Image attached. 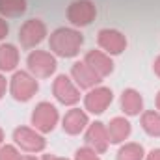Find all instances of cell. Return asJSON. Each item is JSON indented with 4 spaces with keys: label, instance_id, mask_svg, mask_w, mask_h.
Returning a JSON list of instances; mask_svg holds the SVG:
<instances>
[{
    "label": "cell",
    "instance_id": "6da1fadb",
    "mask_svg": "<svg viewBox=\"0 0 160 160\" xmlns=\"http://www.w3.org/2000/svg\"><path fill=\"white\" fill-rule=\"evenodd\" d=\"M84 43V38L75 28H58L50 34L48 47L50 50L60 58H73L80 52V47Z\"/></svg>",
    "mask_w": 160,
    "mask_h": 160
},
{
    "label": "cell",
    "instance_id": "7a4b0ae2",
    "mask_svg": "<svg viewBox=\"0 0 160 160\" xmlns=\"http://www.w3.org/2000/svg\"><path fill=\"white\" fill-rule=\"evenodd\" d=\"M39 89V84L36 77H32L30 73L26 71H17L13 77H11V82H9V91L13 95L15 101L19 102H26L30 101Z\"/></svg>",
    "mask_w": 160,
    "mask_h": 160
},
{
    "label": "cell",
    "instance_id": "3957f363",
    "mask_svg": "<svg viewBox=\"0 0 160 160\" xmlns=\"http://www.w3.org/2000/svg\"><path fill=\"white\" fill-rule=\"evenodd\" d=\"M26 65H28V73L36 78H48L58 67L56 58L45 50H32L26 58Z\"/></svg>",
    "mask_w": 160,
    "mask_h": 160
},
{
    "label": "cell",
    "instance_id": "277c9868",
    "mask_svg": "<svg viewBox=\"0 0 160 160\" xmlns=\"http://www.w3.org/2000/svg\"><path fill=\"white\" fill-rule=\"evenodd\" d=\"M58 119H60V116H58L56 106L50 104V102H47V101L39 102L34 108V112H32V125H34V128L38 132H43V134L52 132L54 127H56V123H58Z\"/></svg>",
    "mask_w": 160,
    "mask_h": 160
},
{
    "label": "cell",
    "instance_id": "5b68a950",
    "mask_svg": "<svg viewBox=\"0 0 160 160\" xmlns=\"http://www.w3.org/2000/svg\"><path fill=\"white\" fill-rule=\"evenodd\" d=\"M13 140L22 151L32 153V155L34 153H41L45 149V145H47L45 138L36 128H30V127H17L13 130Z\"/></svg>",
    "mask_w": 160,
    "mask_h": 160
},
{
    "label": "cell",
    "instance_id": "8992f818",
    "mask_svg": "<svg viewBox=\"0 0 160 160\" xmlns=\"http://www.w3.org/2000/svg\"><path fill=\"white\" fill-rule=\"evenodd\" d=\"M97 17V8L91 0H77L67 8V19L73 26H88Z\"/></svg>",
    "mask_w": 160,
    "mask_h": 160
},
{
    "label": "cell",
    "instance_id": "52a82bcc",
    "mask_svg": "<svg viewBox=\"0 0 160 160\" xmlns=\"http://www.w3.org/2000/svg\"><path fill=\"white\" fill-rule=\"evenodd\" d=\"M52 93L54 97L65 104V106H73L80 101V89L77 84H73V80L67 75H58L54 84H52Z\"/></svg>",
    "mask_w": 160,
    "mask_h": 160
},
{
    "label": "cell",
    "instance_id": "ba28073f",
    "mask_svg": "<svg viewBox=\"0 0 160 160\" xmlns=\"http://www.w3.org/2000/svg\"><path fill=\"white\" fill-rule=\"evenodd\" d=\"M114 101V93L110 88L104 86H95L88 91V95L84 97V106L88 112L91 114H102Z\"/></svg>",
    "mask_w": 160,
    "mask_h": 160
},
{
    "label": "cell",
    "instance_id": "9c48e42d",
    "mask_svg": "<svg viewBox=\"0 0 160 160\" xmlns=\"http://www.w3.org/2000/svg\"><path fill=\"white\" fill-rule=\"evenodd\" d=\"M47 36V26L41 19H30L26 21L21 30H19V41L22 48H34L36 45H39Z\"/></svg>",
    "mask_w": 160,
    "mask_h": 160
},
{
    "label": "cell",
    "instance_id": "30bf717a",
    "mask_svg": "<svg viewBox=\"0 0 160 160\" xmlns=\"http://www.w3.org/2000/svg\"><path fill=\"white\" fill-rule=\"evenodd\" d=\"M97 43L108 56H118L127 48V38L114 28H102L97 36Z\"/></svg>",
    "mask_w": 160,
    "mask_h": 160
},
{
    "label": "cell",
    "instance_id": "8fae6325",
    "mask_svg": "<svg viewBox=\"0 0 160 160\" xmlns=\"http://www.w3.org/2000/svg\"><path fill=\"white\" fill-rule=\"evenodd\" d=\"M86 143H88V147H91V149H93L95 153H99V155L108 149L110 140H108V130H106L104 123L95 121V123L89 125V128H88V132H86Z\"/></svg>",
    "mask_w": 160,
    "mask_h": 160
},
{
    "label": "cell",
    "instance_id": "7c38bea8",
    "mask_svg": "<svg viewBox=\"0 0 160 160\" xmlns=\"http://www.w3.org/2000/svg\"><path fill=\"white\" fill-rule=\"evenodd\" d=\"M71 77L77 82L78 89H91V88L99 86V82L102 80L86 62H77V63H73Z\"/></svg>",
    "mask_w": 160,
    "mask_h": 160
},
{
    "label": "cell",
    "instance_id": "4fadbf2b",
    "mask_svg": "<svg viewBox=\"0 0 160 160\" xmlns=\"http://www.w3.org/2000/svg\"><path fill=\"white\" fill-rule=\"evenodd\" d=\"M84 62H86L101 78L108 77V75L114 71V62H112V58H110L106 52H102V50H95V48L89 50V52L86 54Z\"/></svg>",
    "mask_w": 160,
    "mask_h": 160
},
{
    "label": "cell",
    "instance_id": "5bb4252c",
    "mask_svg": "<svg viewBox=\"0 0 160 160\" xmlns=\"http://www.w3.org/2000/svg\"><path fill=\"white\" fill-rule=\"evenodd\" d=\"M88 114L80 108H71L65 116H63V121H62V127L67 134L71 136H77L80 134L86 127H88Z\"/></svg>",
    "mask_w": 160,
    "mask_h": 160
},
{
    "label": "cell",
    "instance_id": "9a60e30c",
    "mask_svg": "<svg viewBox=\"0 0 160 160\" xmlns=\"http://www.w3.org/2000/svg\"><path fill=\"white\" fill-rule=\"evenodd\" d=\"M121 108L127 116H140V112L143 110V97L140 95V91L128 88L121 93Z\"/></svg>",
    "mask_w": 160,
    "mask_h": 160
},
{
    "label": "cell",
    "instance_id": "2e32d148",
    "mask_svg": "<svg viewBox=\"0 0 160 160\" xmlns=\"http://www.w3.org/2000/svg\"><path fill=\"white\" fill-rule=\"evenodd\" d=\"M106 130H108L110 143H121V142H125L130 136L132 127H130V123L125 119V118H114V119L108 123Z\"/></svg>",
    "mask_w": 160,
    "mask_h": 160
},
{
    "label": "cell",
    "instance_id": "e0dca14e",
    "mask_svg": "<svg viewBox=\"0 0 160 160\" xmlns=\"http://www.w3.org/2000/svg\"><path fill=\"white\" fill-rule=\"evenodd\" d=\"M17 65H19V50H17V47L9 45V43L0 45V71L8 73V71H13Z\"/></svg>",
    "mask_w": 160,
    "mask_h": 160
},
{
    "label": "cell",
    "instance_id": "ac0fdd59",
    "mask_svg": "<svg viewBox=\"0 0 160 160\" xmlns=\"http://www.w3.org/2000/svg\"><path fill=\"white\" fill-rule=\"evenodd\" d=\"M142 128L153 136V138H160V112L157 110H147L142 116Z\"/></svg>",
    "mask_w": 160,
    "mask_h": 160
},
{
    "label": "cell",
    "instance_id": "d6986e66",
    "mask_svg": "<svg viewBox=\"0 0 160 160\" xmlns=\"http://www.w3.org/2000/svg\"><path fill=\"white\" fill-rule=\"evenodd\" d=\"M26 11V0H0L2 17H21Z\"/></svg>",
    "mask_w": 160,
    "mask_h": 160
},
{
    "label": "cell",
    "instance_id": "ffe728a7",
    "mask_svg": "<svg viewBox=\"0 0 160 160\" xmlns=\"http://www.w3.org/2000/svg\"><path fill=\"white\" fill-rule=\"evenodd\" d=\"M145 158V151L140 143H125L121 145V149L118 151V160H143Z\"/></svg>",
    "mask_w": 160,
    "mask_h": 160
},
{
    "label": "cell",
    "instance_id": "44dd1931",
    "mask_svg": "<svg viewBox=\"0 0 160 160\" xmlns=\"http://www.w3.org/2000/svg\"><path fill=\"white\" fill-rule=\"evenodd\" d=\"M75 160H101L99 157V153H95L91 147H80L77 149V153H75Z\"/></svg>",
    "mask_w": 160,
    "mask_h": 160
},
{
    "label": "cell",
    "instance_id": "7402d4cb",
    "mask_svg": "<svg viewBox=\"0 0 160 160\" xmlns=\"http://www.w3.org/2000/svg\"><path fill=\"white\" fill-rule=\"evenodd\" d=\"M21 155L13 145H2L0 147V160H19Z\"/></svg>",
    "mask_w": 160,
    "mask_h": 160
},
{
    "label": "cell",
    "instance_id": "603a6c76",
    "mask_svg": "<svg viewBox=\"0 0 160 160\" xmlns=\"http://www.w3.org/2000/svg\"><path fill=\"white\" fill-rule=\"evenodd\" d=\"M8 32H9V26H8V22L0 17V41L8 36Z\"/></svg>",
    "mask_w": 160,
    "mask_h": 160
},
{
    "label": "cell",
    "instance_id": "cb8c5ba5",
    "mask_svg": "<svg viewBox=\"0 0 160 160\" xmlns=\"http://www.w3.org/2000/svg\"><path fill=\"white\" fill-rule=\"evenodd\" d=\"M6 88H8V80H6V77L0 73V99L6 95Z\"/></svg>",
    "mask_w": 160,
    "mask_h": 160
},
{
    "label": "cell",
    "instance_id": "d4e9b609",
    "mask_svg": "<svg viewBox=\"0 0 160 160\" xmlns=\"http://www.w3.org/2000/svg\"><path fill=\"white\" fill-rule=\"evenodd\" d=\"M145 160H160V149H153V151L145 157Z\"/></svg>",
    "mask_w": 160,
    "mask_h": 160
},
{
    "label": "cell",
    "instance_id": "484cf974",
    "mask_svg": "<svg viewBox=\"0 0 160 160\" xmlns=\"http://www.w3.org/2000/svg\"><path fill=\"white\" fill-rule=\"evenodd\" d=\"M153 71H155L157 77H160V56L155 60V63H153Z\"/></svg>",
    "mask_w": 160,
    "mask_h": 160
},
{
    "label": "cell",
    "instance_id": "4316f807",
    "mask_svg": "<svg viewBox=\"0 0 160 160\" xmlns=\"http://www.w3.org/2000/svg\"><path fill=\"white\" fill-rule=\"evenodd\" d=\"M41 160H58V157H54V155H43Z\"/></svg>",
    "mask_w": 160,
    "mask_h": 160
},
{
    "label": "cell",
    "instance_id": "83f0119b",
    "mask_svg": "<svg viewBox=\"0 0 160 160\" xmlns=\"http://www.w3.org/2000/svg\"><path fill=\"white\" fill-rule=\"evenodd\" d=\"M19 160H38V158H36L34 155H26V157H21Z\"/></svg>",
    "mask_w": 160,
    "mask_h": 160
},
{
    "label": "cell",
    "instance_id": "f1b7e54d",
    "mask_svg": "<svg viewBox=\"0 0 160 160\" xmlns=\"http://www.w3.org/2000/svg\"><path fill=\"white\" fill-rule=\"evenodd\" d=\"M157 110L160 112V91H158V95H157Z\"/></svg>",
    "mask_w": 160,
    "mask_h": 160
},
{
    "label": "cell",
    "instance_id": "f546056e",
    "mask_svg": "<svg viewBox=\"0 0 160 160\" xmlns=\"http://www.w3.org/2000/svg\"><path fill=\"white\" fill-rule=\"evenodd\" d=\"M2 142H4V130L0 128V147H2Z\"/></svg>",
    "mask_w": 160,
    "mask_h": 160
},
{
    "label": "cell",
    "instance_id": "4dcf8cb0",
    "mask_svg": "<svg viewBox=\"0 0 160 160\" xmlns=\"http://www.w3.org/2000/svg\"><path fill=\"white\" fill-rule=\"evenodd\" d=\"M58 160H67V158H58Z\"/></svg>",
    "mask_w": 160,
    "mask_h": 160
}]
</instances>
